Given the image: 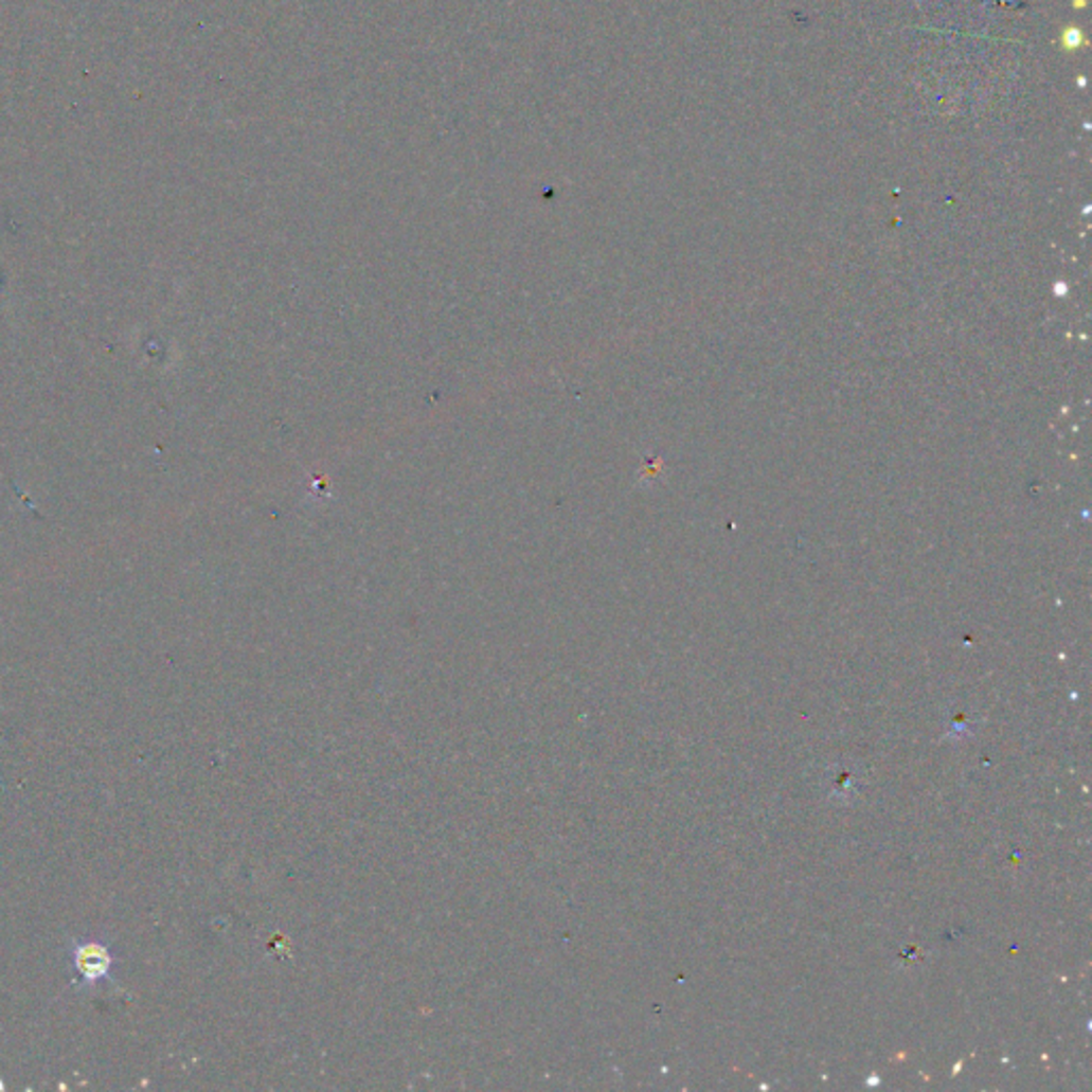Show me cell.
<instances>
[{"mask_svg": "<svg viewBox=\"0 0 1092 1092\" xmlns=\"http://www.w3.org/2000/svg\"><path fill=\"white\" fill-rule=\"evenodd\" d=\"M67 954L73 971L77 973L75 990H90L101 982H109L120 986L113 967L118 963L113 954V944L105 939H69Z\"/></svg>", "mask_w": 1092, "mask_h": 1092, "instance_id": "cell-1", "label": "cell"}, {"mask_svg": "<svg viewBox=\"0 0 1092 1092\" xmlns=\"http://www.w3.org/2000/svg\"><path fill=\"white\" fill-rule=\"evenodd\" d=\"M1060 43H1062V48H1064L1067 52H1077L1079 48H1084V46H1086V37H1084V33H1081L1079 29L1069 26L1067 31H1062V35H1060Z\"/></svg>", "mask_w": 1092, "mask_h": 1092, "instance_id": "cell-2", "label": "cell"}, {"mask_svg": "<svg viewBox=\"0 0 1092 1092\" xmlns=\"http://www.w3.org/2000/svg\"><path fill=\"white\" fill-rule=\"evenodd\" d=\"M1075 7H1086V0H1077V3H1073Z\"/></svg>", "mask_w": 1092, "mask_h": 1092, "instance_id": "cell-3", "label": "cell"}]
</instances>
